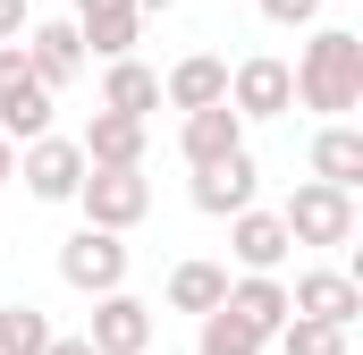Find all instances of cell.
<instances>
[{
    "label": "cell",
    "instance_id": "6da1fadb",
    "mask_svg": "<svg viewBox=\"0 0 363 355\" xmlns=\"http://www.w3.org/2000/svg\"><path fill=\"white\" fill-rule=\"evenodd\" d=\"M287 77H296V102H304V110H321L330 127H347V110H363V34L313 26Z\"/></svg>",
    "mask_w": 363,
    "mask_h": 355
},
{
    "label": "cell",
    "instance_id": "7a4b0ae2",
    "mask_svg": "<svg viewBox=\"0 0 363 355\" xmlns=\"http://www.w3.org/2000/svg\"><path fill=\"white\" fill-rule=\"evenodd\" d=\"M279 229H287V246H347V237H355V195L304 178V186L279 203Z\"/></svg>",
    "mask_w": 363,
    "mask_h": 355
},
{
    "label": "cell",
    "instance_id": "3957f363",
    "mask_svg": "<svg viewBox=\"0 0 363 355\" xmlns=\"http://www.w3.org/2000/svg\"><path fill=\"white\" fill-rule=\"evenodd\" d=\"M77 203H85V229H101V237H127V229L152 212V178H144V170H85Z\"/></svg>",
    "mask_w": 363,
    "mask_h": 355
},
{
    "label": "cell",
    "instance_id": "277c9868",
    "mask_svg": "<svg viewBox=\"0 0 363 355\" xmlns=\"http://www.w3.org/2000/svg\"><path fill=\"white\" fill-rule=\"evenodd\" d=\"M60 279H68L77 296H118V288H127V237H101V229L60 237Z\"/></svg>",
    "mask_w": 363,
    "mask_h": 355
},
{
    "label": "cell",
    "instance_id": "5b68a950",
    "mask_svg": "<svg viewBox=\"0 0 363 355\" xmlns=\"http://www.w3.org/2000/svg\"><path fill=\"white\" fill-rule=\"evenodd\" d=\"M228 110H237V119H287V110H296L287 60H271V51L237 60V68H228Z\"/></svg>",
    "mask_w": 363,
    "mask_h": 355
},
{
    "label": "cell",
    "instance_id": "8992f818",
    "mask_svg": "<svg viewBox=\"0 0 363 355\" xmlns=\"http://www.w3.org/2000/svg\"><path fill=\"white\" fill-rule=\"evenodd\" d=\"M152 330H161V322H152V305L118 288V296H93L85 347H93V355H144V347H152Z\"/></svg>",
    "mask_w": 363,
    "mask_h": 355
},
{
    "label": "cell",
    "instance_id": "52a82bcc",
    "mask_svg": "<svg viewBox=\"0 0 363 355\" xmlns=\"http://www.w3.org/2000/svg\"><path fill=\"white\" fill-rule=\"evenodd\" d=\"M287 313H296V322H330V330H355V313H363L355 271H296V288H287Z\"/></svg>",
    "mask_w": 363,
    "mask_h": 355
},
{
    "label": "cell",
    "instance_id": "ba28073f",
    "mask_svg": "<svg viewBox=\"0 0 363 355\" xmlns=\"http://www.w3.org/2000/svg\"><path fill=\"white\" fill-rule=\"evenodd\" d=\"M26 68H34V85L43 93H60V85H77L85 77V43H77V26L68 17H43V26H26Z\"/></svg>",
    "mask_w": 363,
    "mask_h": 355
},
{
    "label": "cell",
    "instance_id": "9c48e42d",
    "mask_svg": "<svg viewBox=\"0 0 363 355\" xmlns=\"http://www.w3.org/2000/svg\"><path fill=\"white\" fill-rule=\"evenodd\" d=\"M77 186H85L77 136H34V144H26V195H34V203H77Z\"/></svg>",
    "mask_w": 363,
    "mask_h": 355
},
{
    "label": "cell",
    "instance_id": "30bf717a",
    "mask_svg": "<svg viewBox=\"0 0 363 355\" xmlns=\"http://www.w3.org/2000/svg\"><path fill=\"white\" fill-rule=\"evenodd\" d=\"M77 43H85V60H135V34H144V17H135V0H77Z\"/></svg>",
    "mask_w": 363,
    "mask_h": 355
},
{
    "label": "cell",
    "instance_id": "8fae6325",
    "mask_svg": "<svg viewBox=\"0 0 363 355\" xmlns=\"http://www.w3.org/2000/svg\"><path fill=\"white\" fill-rule=\"evenodd\" d=\"M228 254H237V271H245V279H279V263H287L296 246H287L279 212H262V203H254V212H237V220H228Z\"/></svg>",
    "mask_w": 363,
    "mask_h": 355
},
{
    "label": "cell",
    "instance_id": "7c38bea8",
    "mask_svg": "<svg viewBox=\"0 0 363 355\" xmlns=\"http://www.w3.org/2000/svg\"><path fill=\"white\" fill-rule=\"evenodd\" d=\"M254 153H228V161H211V170H194V212H211V220H237V212H254Z\"/></svg>",
    "mask_w": 363,
    "mask_h": 355
},
{
    "label": "cell",
    "instance_id": "4fadbf2b",
    "mask_svg": "<svg viewBox=\"0 0 363 355\" xmlns=\"http://www.w3.org/2000/svg\"><path fill=\"white\" fill-rule=\"evenodd\" d=\"M85 170H144V119H118V110H93V127L77 136Z\"/></svg>",
    "mask_w": 363,
    "mask_h": 355
},
{
    "label": "cell",
    "instance_id": "5bb4252c",
    "mask_svg": "<svg viewBox=\"0 0 363 355\" xmlns=\"http://www.w3.org/2000/svg\"><path fill=\"white\" fill-rule=\"evenodd\" d=\"M161 102L186 110V119H194V110H220V102H228V60H211V51L178 60V68L161 77Z\"/></svg>",
    "mask_w": 363,
    "mask_h": 355
},
{
    "label": "cell",
    "instance_id": "9a60e30c",
    "mask_svg": "<svg viewBox=\"0 0 363 355\" xmlns=\"http://www.w3.org/2000/svg\"><path fill=\"white\" fill-rule=\"evenodd\" d=\"M178 153H186V170H211V161H228V153H245V119L220 102V110H194L178 127Z\"/></svg>",
    "mask_w": 363,
    "mask_h": 355
},
{
    "label": "cell",
    "instance_id": "2e32d148",
    "mask_svg": "<svg viewBox=\"0 0 363 355\" xmlns=\"http://www.w3.org/2000/svg\"><path fill=\"white\" fill-rule=\"evenodd\" d=\"M220 313H237L262 347H271L279 330H287V279H228V305Z\"/></svg>",
    "mask_w": 363,
    "mask_h": 355
},
{
    "label": "cell",
    "instance_id": "e0dca14e",
    "mask_svg": "<svg viewBox=\"0 0 363 355\" xmlns=\"http://www.w3.org/2000/svg\"><path fill=\"white\" fill-rule=\"evenodd\" d=\"M313 186H338V195L363 186V127H321L313 136Z\"/></svg>",
    "mask_w": 363,
    "mask_h": 355
},
{
    "label": "cell",
    "instance_id": "ac0fdd59",
    "mask_svg": "<svg viewBox=\"0 0 363 355\" xmlns=\"http://www.w3.org/2000/svg\"><path fill=\"white\" fill-rule=\"evenodd\" d=\"M101 110H118V119H152V110H161V77H152L144 60H110V77H101Z\"/></svg>",
    "mask_w": 363,
    "mask_h": 355
},
{
    "label": "cell",
    "instance_id": "d6986e66",
    "mask_svg": "<svg viewBox=\"0 0 363 355\" xmlns=\"http://www.w3.org/2000/svg\"><path fill=\"white\" fill-rule=\"evenodd\" d=\"M228 305V271L220 263H178L169 271V313H220Z\"/></svg>",
    "mask_w": 363,
    "mask_h": 355
},
{
    "label": "cell",
    "instance_id": "ffe728a7",
    "mask_svg": "<svg viewBox=\"0 0 363 355\" xmlns=\"http://www.w3.org/2000/svg\"><path fill=\"white\" fill-rule=\"evenodd\" d=\"M51 339H60V330H51V313H43V305H26V296H17V305H0V355H43Z\"/></svg>",
    "mask_w": 363,
    "mask_h": 355
},
{
    "label": "cell",
    "instance_id": "44dd1931",
    "mask_svg": "<svg viewBox=\"0 0 363 355\" xmlns=\"http://www.w3.org/2000/svg\"><path fill=\"white\" fill-rule=\"evenodd\" d=\"M194 355H262V339H254L237 313H203V339H194Z\"/></svg>",
    "mask_w": 363,
    "mask_h": 355
},
{
    "label": "cell",
    "instance_id": "7402d4cb",
    "mask_svg": "<svg viewBox=\"0 0 363 355\" xmlns=\"http://www.w3.org/2000/svg\"><path fill=\"white\" fill-rule=\"evenodd\" d=\"M279 355H347V330H330V322H296V313H287Z\"/></svg>",
    "mask_w": 363,
    "mask_h": 355
},
{
    "label": "cell",
    "instance_id": "603a6c76",
    "mask_svg": "<svg viewBox=\"0 0 363 355\" xmlns=\"http://www.w3.org/2000/svg\"><path fill=\"white\" fill-rule=\"evenodd\" d=\"M271 26H321V0H262Z\"/></svg>",
    "mask_w": 363,
    "mask_h": 355
},
{
    "label": "cell",
    "instance_id": "cb8c5ba5",
    "mask_svg": "<svg viewBox=\"0 0 363 355\" xmlns=\"http://www.w3.org/2000/svg\"><path fill=\"white\" fill-rule=\"evenodd\" d=\"M26 26H34L26 0H0V43H26Z\"/></svg>",
    "mask_w": 363,
    "mask_h": 355
},
{
    "label": "cell",
    "instance_id": "d4e9b609",
    "mask_svg": "<svg viewBox=\"0 0 363 355\" xmlns=\"http://www.w3.org/2000/svg\"><path fill=\"white\" fill-rule=\"evenodd\" d=\"M43 355H93V347H85V330H77V339H51Z\"/></svg>",
    "mask_w": 363,
    "mask_h": 355
},
{
    "label": "cell",
    "instance_id": "484cf974",
    "mask_svg": "<svg viewBox=\"0 0 363 355\" xmlns=\"http://www.w3.org/2000/svg\"><path fill=\"white\" fill-rule=\"evenodd\" d=\"M161 9H178V0H135V17H161Z\"/></svg>",
    "mask_w": 363,
    "mask_h": 355
},
{
    "label": "cell",
    "instance_id": "4316f807",
    "mask_svg": "<svg viewBox=\"0 0 363 355\" xmlns=\"http://www.w3.org/2000/svg\"><path fill=\"white\" fill-rule=\"evenodd\" d=\"M9 170H17V153H9V136H0V186H9Z\"/></svg>",
    "mask_w": 363,
    "mask_h": 355
}]
</instances>
